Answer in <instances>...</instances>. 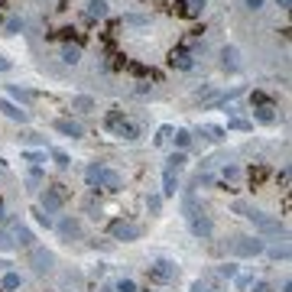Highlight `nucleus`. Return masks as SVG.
<instances>
[{"instance_id": "nucleus-5", "label": "nucleus", "mask_w": 292, "mask_h": 292, "mask_svg": "<svg viewBox=\"0 0 292 292\" xmlns=\"http://www.w3.org/2000/svg\"><path fill=\"white\" fill-rule=\"evenodd\" d=\"M231 247H234V253H237V257H260V253L266 250V244H263L260 237H237Z\"/></svg>"}, {"instance_id": "nucleus-20", "label": "nucleus", "mask_w": 292, "mask_h": 292, "mask_svg": "<svg viewBox=\"0 0 292 292\" xmlns=\"http://www.w3.org/2000/svg\"><path fill=\"white\" fill-rule=\"evenodd\" d=\"M221 65H224L227 72H237V49L234 46H227L224 52H221Z\"/></svg>"}, {"instance_id": "nucleus-35", "label": "nucleus", "mask_w": 292, "mask_h": 292, "mask_svg": "<svg viewBox=\"0 0 292 292\" xmlns=\"http://www.w3.org/2000/svg\"><path fill=\"white\" fill-rule=\"evenodd\" d=\"M117 292H137V282H133V279H120L117 282Z\"/></svg>"}, {"instance_id": "nucleus-43", "label": "nucleus", "mask_w": 292, "mask_h": 292, "mask_svg": "<svg viewBox=\"0 0 292 292\" xmlns=\"http://www.w3.org/2000/svg\"><path fill=\"white\" fill-rule=\"evenodd\" d=\"M36 217H39V221H43V224H46V227H49V224H52V221H49V215H46V211H43V208H39V211H36Z\"/></svg>"}, {"instance_id": "nucleus-30", "label": "nucleus", "mask_w": 292, "mask_h": 292, "mask_svg": "<svg viewBox=\"0 0 292 292\" xmlns=\"http://www.w3.org/2000/svg\"><path fill=\"white\" fill-rule=\"evenodd\" d=\"M120 120H123V110H117V108H114V110L108 114V120H104V123H108V130H114V127L120 123Z\"/></svg>"}, {"instance_id": "nucleus-47", "label": "nucleus", "mask_w": 292, "mask_h": 292, "mask_svg": "<svg viewBox=\"0 0 292 292\" xmlns=\"http://www.w3.org/2000/svg\"><path fill=\"white\" fill-rule=\"evenodd\" d=\"M188 3H192V7H195V10H198V13L205 10V0H188Z\"/></svg>"}, {"instance_id": "nucleus-37", "label": "nucleus", "mask_w": 292, "mask_h": 292, "mask_svg": "<svg viewBox=\"0 0 292 292\" xmlns=\"http://www.w3.org/2000/svg\"><path fill=\"white\" fill-rule=\"evenodd\" d=\"M270 253H273V257H276V260H286V257H289V247L282 244V247H273Z\"/></svg>"}, {"instance_id": "nucleus-45", "label": "nucleus", "mask_w": 292, "mask_h": 292, "mask_svg": "<svg viewBox=\"0 0 292 292\" xmlns=\"http://www.w3.org/2000/svg\"><path fill=\"white\" fill-rule=\"evenodd\" d=\"M188 292H208V286H205V282H192V289H188Z\"/></svg>"}, {"instance_id": "nucleus-27", "label": "nucleus", "mask_w": 292, "mask_h": 292, "mask_svg": "<svg viewBox=\"0 0 292 292\" xmlns=\"http://www.w3.org/2000/svg\"><path fill=\"white\" fill-rule=\"evenodd\" d=\"M3 30H7V32H20L23 30V20L16 16V13H10V16L3 20Z\"/></svg>"}, {"instance_id": "nucleus-13", "label": "nucleus", "mask_w": 292, "mask_h": 292, "mask_svg": "<svg viewBox=\"0 0 292 292\" xmlns=\"http://www.w3.org/2000/svg\"><path fill=\"white\" fill-rule=\"evenodd\" d=\"M172 13H175V16H182V20H198V16H201V13L195 10L188 0H175V3H172Z\"/></svg>"}, {"instance_id": "nucleus-3", "label": "nucleus", "mask_w": 292, "mask_h": 292, "mask_svg": "<svg viewBox=\"0 0 292 292\" xmlns=\"http://www.w3.org/2000/svg\"><path fill=\"white\" fill-rule=\"evenodd\" d=\"M65 198H68V188H65V185H49V188H43V211L46 215L59 211V208L65 205Z\"/></svg>"}, {"instance_id": "nucleus-8", "label": "nucleus", "mask_w": 292, "mask_h": 292, "mask_svg": "<svg viewBox=\"0 0 292 292\" xmlns=\"http://www.w3.org/2000/svg\"><path fill=\"white\" fill-rule=\"evenodd\" d=\"M169 65H172V68H179V72H188V68L195 65V59H192V52H188V49H172V52H169Z\"/></svg>"}, {"instance_id": "nucleus-34", "label": "nucleus", "mask_w": 292, "mask_h": 292, "mask_svg": "<svg viewBox=\"0 0 292 292\" xmlns=\"http://www.w3.org/2000/svg\"><path fill=\"white\" fill-rule=\"evenodd\" d=\"M201 133H208V140H224V130L221 127H201Z\"/></svg>"}, {"instance_id": "nucleus-9", "label": "nucleus", "mask_w": 292, "mask_h": 292, "mask_svg": "<svg viewBox=\"0 0 292 292\" xmlns=\"http://www.w3.org/2000/svg\"><path fill=\"white\" fill-rule=\"evenodd\" d=\"M55 130H59L62 137H72V140H78V137H85V127H81V123H75V120H68V117L55 120Z\"/></svg>"}, {"instance_id": "nucleus-2", "label": "nucleus", "mask_w": 292, "mask_h": 292, "mask_svg": "<svg viewBox=\"0 0 292 292\" xmlns=\"http://www.w3.org/2000/svg\"><path fill=\"white\" fill-rule=\"evenodd\" d=\"M234 211H237V215H244V217H250V221L260 227V234H282V224L276 221V217H266L263 211H257V208H247L244 201H234Z\"/></svg>"}, {"instance_id": "nucleus-50", "label": "nucleus", "mask_w": 292, "mask_h": 292, "mask_svg": "<svg viewBox=\"0 0 292 292\" xmlns=\"http://www.w3.org/2000/svg\"><path fill=\"white\" fill-rule=\"evenodd\" d=\"M289 3H292V0H279V7H282V10H289Z\"/></svg>"}, {"instance_id": "nucleus-48", "label": "nucleus", "mask_w": 292, "mask_h": 292, "mask_svg": "<svg viewBox=\"0 0 292 292\" xmlns=\"http://www.w3.org/2000/svg\"><path fill=\"white\" fill-rule=\"evenodd\" d=\"M0 72H10V59H3V55H0Z\"/></svg>"}, {"instance_id": "nucleus-39", "label": "nucleus", "mask_w": 292, "mask_h": 292, "mask_svg": "<svg viewBox=\"0 0 292 292\" xmlns=\"http://www.w3.org/2000/svg\"><path fill=\"white\" fill-rule=\"evenodd\" d=\"M227 127H234V130H250V123H247V120H240V117H234Z\"/></svg>"}, {"instance_id": "nucleus-16", "label": "nucleus", "mask_w": 292, "mask_h": 292, "mask_svg": "<svg viewBox=\"0 0 292 292\" xmlns=\"http://www.w3.org/2000/svg\"><path fill=\"white\" fill-rule=\"evenodd\" d=\"M104 169H108V166H101V162H91V166H88V172H85L88 185H91L94 192H97V185H101V175H104Z\"/></svg>"}, {"instance_id": "nucleus-22", "label": "nucleus", "mask_w": 292, "mask_h": 292, "mask_svg": "<svg viewBox=\"0 0 292 292\" xmlns=\"http://www.w3.org/2000/svg\"><path fill=\"white\" fill-rule=\"evenodd\" d=\"M127 62H130V59L123 52H110L108 55V68H110V72H123V68H127Z\"/></svg>"}, {"instance_id": "nucleus-24", "label": "nucleus", "mask_w": 292, "mask_h": 292, "mask_svg": "<svg viewBox=\"0 0 292 292\" xmlns=\"http://www.w3.org/2000/svg\"><path fill=\"white\" fill-rule=\"evenodd\" d=\"M175 192H179V179H175V172L166 169V175H162V195H175Z\"/></svg>"}, {"instance_id": "nucleus-15", "label": "nucleus", "mask_w": 292, "mask_h": 292, "mask_svg": "<svg viewBox=\"0 0 292 292\" xmlns=\"http://www.w3.org/2000/svg\"><path fill=\"white\" fill-rule=\"evenodd\" d=\"M59 234H62L65 240H72V237H81V224H78L75 217H65L62 224H59Z\"/></svg>"}, {"instance_id": "nucleus-33", "label": "nucleus", "mask_w": 292, "mask_h": 292, "mask_svg": "<svg viewBox=\"0 0 292 292\" xmlns=\"http://www.w3.org/2000/svg\"><path fill=\"white\" fill-rule=\"evenodd\" d=\"M257 120H263V123H273V120H276V114H273V108H260V110H257Z\"/></svg>"}, {"instance_id": "nucleus-44", "label": "nucleus", "mask_w": 292, "mask_h": 292, "mask_svg": "<svg viewBox=\"0 0 292 292\" xmlns=\"http://www.w3.org/2000/svg\"><path fill=\"white\" fill-rule=\"evenodd\" d=\"M169 133H172V130H169V127H159V137H156V143H162V140H166V137H169Z\"/></svg>"}, {"instance_id": "nucleus-4", "label": "nucleus", "mask_w": 292, "mask_h": 292, "mask_svg": "<svg viewBox=\"0 0 292 292\" xmlns=\"http://www.w3.org/2000/svg\"><path fill=\"white\" fill-rule=\"evenodd\" d=\"M146 276H150V282H172L175 279V263H169V260H159V263H153V266H146Z\"/></svg>"}, {"instance_id": "nucleus-11", "label": "nucleus", "mask_w": 292, "mask_h": 292, "mask_svg": "<svg viewBox=\"0 0 292 292\" xmlns=\"http://www.w3.org/2000/svg\"><path fill=\"white\" fill-rule=\"evenodd\" d=\"M110 133H114V137H120V140H137V137H140V127H137V123H130V120L123 117L117 127L110 130Z\"/></svg>"}, {"instance_id": "nucleus-1", "label": "nucleus", "mask_w": 292, "mask_h": 292, "mask_svg": "<svg viewBox=\"0 0 292 292\" xmlns=\"http://www.w3.org/2000/svg\"><path fill=\"white\" fill-rule=\"evenodd\" d=\"M185 217H188V227H192V234L195 237H211V217L198 208V201H195V195L188 192L185 195Z\"/></svg>"}, {"instance_id": "nucleus-46", "label": "nucleus", "mask_w": 292, "mask_h": 292, "mask_svg": "<svg viewBox=\"0 0 292 292\" xmlns=\"http://www.w3.org/2000/svg\"><path fill=\"white\" fill-rule=\"evenodd\" d=\"M253 292H273V289L266 286V282H257V286H253Z\"/></svg>"}, {"instance_id": "nucleus-14", "label": "nucleus", "mask_w": 292, "mask_h": 292, "mask_svg": "<svg viewBox=\"0 0 292 292\" xmlns=\"http://www.w3.org/2000/svg\"><path fill=\"white\" fill-rule=\"evenodd\" d=\"M247 179H250V185H253V188H260V185H263L266 179H270V169H266L263 162H257V166H250Z\"/></svg>"}, {"instance_id": "nucleus-10", "label": "nucleus", "mask_w": 292, "mask_h": 292, "mask_svg": "<svg viewBox=\"0 0 292 292\" xmlns=\"http://www.w3.org/2000/svg\"><path fill=\"white\" fill-rule=\"evenodd\" d=\"M108 16V0H88V10H85V20L94 23V20H104Z\"/></svg>"}, {"instance_id": "nucleus-29", "label": "nucleus", "mask_w": 292, "mask_h": 292, "mask_svg": "<svg viewBox=\"0 0 292 292\" xmlns=\"http://www.w3.org/2000/svg\"><path fill=\"white\" fill-rule=\"evenodd\" d=\"M188 143H192V133H188V130H175V146H179V150H185Z\"/></svg>"}, {"instance_id": "nucleus-41", "label": "nucleus", "mask_w": 292, "mask_h": 292, "mask_svg": "<svg viewBox=\"0 0 292 292\" xmlns=\"http://www.w3.org/2000/svg\"><path fill=\"white\" fill-rule=\"evenodd\" d=\"M159 205H162V198H159V195H153V198H150V211H159Z\"/></svg>"}, {"instance_id": "nucleus-7", "label": "nucleus", "mask_w": 292, "mask_h": 292, "mask_svg": "<svg viewBox=\"0 0 292 292\" xmlns=\"http://www.w3.org/2000/svg\"><path fill=\"white\" fill-rule=\"evenodd\" d=\"M52 263H55V260H52V253H49V250H43V247L32 250V270L39 273V276L52 270Z\"/></svg>"}, {"instance_id": "nucleus-21", "label": "nucleus", "mask_w": 292, "mask_h": 292, "mask_svg": "<svg viewBox=\"0 0 292 292\" xmlns=\"http://www.w3.org/2000/svg\"><path fill=\"white\" fill-rule=\"evenodd\" d=\"M13 244H16V247H32V234L30 231H26V227H13Z\"/></svg>"}, {"instance_id": "nucleus-32", "label": "nucleus", "mask_w": 292, "mask_h": 292, "mask_svg": "<svg viewBox=\"0 0 292 292\" xmlns=\"http://www.w3.org/2000/svg\"><path fill=\"white\" fill-rule=\"evenodd\" d=\"M10 94L16 97V101H32V94H30V91H23L20 85H10Z\"/></svg>"}, {"instance_id": "nucleus-31", "label": "nucleus", "mask_w": 292, "mask_h": 292, "mask_svg": "<svg viewBox=\"0 0 292 292\" xmlns=\"http://www.w3.org/2000/svg\"><path fill=\"white\" fill-rule=\"evenodd\" d=\"M52 159H55V166H59V169H68V166H72V159H68L62 150H55V153H52Z\"/></svg>"}, {"instance_id": "nucleus-49", "label": "nucleus", "mask_w": 292, "mask_h": 292, "mask_svg": "<svg viewBox=\"0 0 292 292\" xmlns=\"http://www.w3.org/2000/svg\"><path fill=\"white\" fill-rule=\"evenodd\" d=\"M247 7H250V10H260V7H263V0H247Z\"/></svg>"}, {"instance_id": "nucleus-42", "label": "nucleus", "mask_w": 292, "mask_h": 292, "mask_svg": "<svg viewBox=\"0 0 292 292\" xmlns=\"http://www.w3.org/2000/svg\"><path fill=\"white\" fill-rule=\"evenodd\" d=\"M224 179H237V166H227V169H224Z\"/></svg>"}, {"instance_id": "nucleus-51", "label": "nucleus", "mask_w": 292, "mask_h": 292, "mask_svg": "<svg viewBox=\"0 0 292 292\" xmlns=\"http://www.w3.org/2000/svg\"><path fill=\"white\" fill-rule=\"evenodd\" d=\"M0 217H3V201H0Z\"/></svg>"}, {"instance_id": "nucleus-38", "label": "nucleus", "mask_w": 292, "mask_h": 292, "mask_svg": "<svg viewBox=\"0 0 292 292\" xmlns=\"http://www.w3.org/2000/svg\"><path fill=\"white\" fill-rule=\"evenodd\" d=\"M221 276H227V279H234V276H237V266H231V263H224V266H221Z\"/></svg>"}, {"instance_id": "nucleus-52", "label": "nucleus", "mask_w": 292, "mask_h": 292, "mask_svg": "<svg viewBox=\"0 0 292 292\" xmlns=\"http://www.w3.org/2000/svg\"><path fill=\"white\" fill-rule=\"evenodd\" d=\"M0 292H3V289H0Z\"/></svg>"}, {"instance_id": "nucleus-19", "label": "nucleus", "mask_w": 292, "mask_h": 292, "mask_svg": "<svg viewBox=\"0 0 292 292\" xmlns=\"http://www.w3.org/2000/svg\"><path fill=\"white\" fill-rule=\"evenodd\" d=\"M0 110H3L10 120H20V123H26V110H20L13 101H0Z\"/></svg>"}, {"instance_id": "nucleus-12", "label": "nucleus", "mask_w": 292, "mask_h": 292, "mask_svg": "<svg viewBox=\"0 0 292 292\" xmlns=\"http://www.w3.org/2000/svg\"><path fill=\"white\" fill-rule=\"evenodd\" d=\"M97 188H104V192H120L123 188V179H120L114 169H104V175H101V185Z\"/></svg>"}, {"instance_id": "nucleus-25", "label": "nucleus", "mask_w": 292, "mask_h": 292, "mask_svg": "<svg viewBox=\"0 0 292 292\" xmlns=\"http://www.w3.org/2000/svg\"><path fill=\"white\" fill-rule=\"evenodd\" d=\"M0 289L3 292H13V289H20V273H3V282H0Z\"/></svg>"}, {"instance_id": "nucleus-36", "label": "nucleus", "mask_w": 292, "mask_h": 292, "mask_svg": "<svg viewBox=\"0 0 292 292\" xmlns=\"http://www.w3.org/2000/svg\"><path fill=\"white\" fill-rule=\"evenodd\" d=\"M26 159H30L32 166H36V169H39V166H43V162H46V153H30V156H26Z\"/></svg>"}, {"instance_id": "nucleus-6", "label": "nucleus", "mask_w": 292, "mask_h": 292, "mask_svg": "<svg viewBox=\"0 0 292 292\" xmlns=\"http://www.w3.org/2000/svg\"><path fill=\"white\" fill-rule=\"evenodd\" d=\"M108 234L114 240H123V244H127V240H137V237H140V227L130 224V221H110V224H108Z\"/></svg>"}, {"instance_id": "nucleus-17", "label": "nucleus", "mask_w": 292, "mask_h": 292, "mask_svg": "<svg viewBox=\"0 0 292 292\" xmlns=\"http://www.w3.org/2000/svg\"><path fill=\"white\" fill-rule=\"evenodd\" d=\"M62 62L65 65H78L81 62V46H72V43H65V49H62Z\"/></svg>"}, {"instance_id": "nucleus-23", "label": "nucleus", "mask_w": 292, "mask_h": 292, "mask_svg": "<svg viewBox=\"0 0 292 292\" xmlns=\"http://www.w3.org/2000/svg\"><path fill=\"white\" fill-rule=\"evenodd\" d=\"M250 104H253V108H276V104H273V97L266 94V91H253V94H250Z\"/></svg>"}, {"instance_id": "nucleus-28", "label": "nucleus", "mask_w": 292, "mask_h": 292, "mask_svg": "<svg viewBox=\"0 0 292 292\" xmlns=\"http://www.w3.org/2000/svg\"><path fill=\"white\" fill-rule=\"evenodd\" d=\"M182 166H185V153L179 150V153H172V156H169V172H179Z\"/></svg>"}, {"instance_id": "nucleus-40", "label": "nucleus", "mask_w": 292, "mask_h": 292, "mask_svg": "<svg viewBox=\"0 0 292 292\" xmlns=\"http://www.w3.org/2000/svg\"><path fill=\"white\" fill-rule=\"evenodd\" d=\"M10 247H13L10 234H3V231H0V250H10Z\"/></svg>"}, {"instance_id": "nucleus-18", "label": "nucleus", "mask_w": 292, "mask_h": 292, "mask_svg": "<svg viewBox=\"0 0 292 292\" xmlns=\"http://www.w3.org/2000/svg\"><path fill=\"white\" fill-rule=\"evenodd\" d=\"M52 39H62V43H72V39H78V46L85 43V36H81L78 30H72V26H62V30H55V32H52Z\"/></svg>"}, {"instance_id": "nucleus-26", "label": "nucleus", "mask_w": 292, "mask_h": 292, "mask_svg": "<svg viewBox=\"0 0 292 292\" xmlns=\"http://www.w3.org/2000/svg\"><path fill=\"white\" fill-rule=\"evenodd\" d=\"M72 108L81 110V114H88V110H94V101H91L88 94H78V97H72Z\"/></svg>"}]
</instances>
